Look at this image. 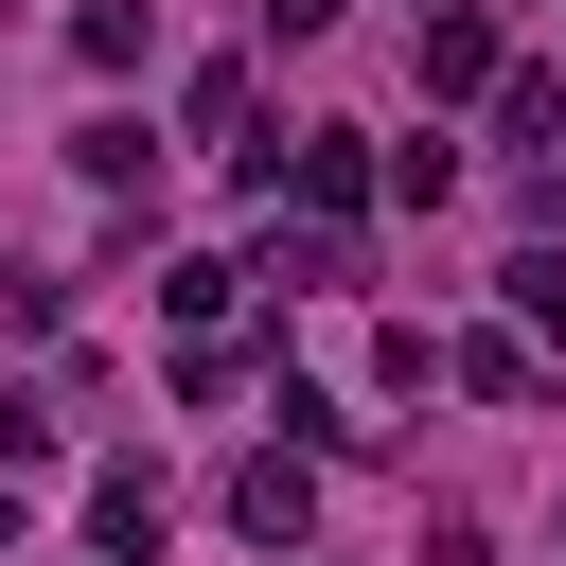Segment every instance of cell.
Listing matches in <instances>:
<instances>
[{
	"instance_id": "cell-1",
	"label": "cell",
	"mask_w": 566,
	"mask_h": 566,
	"mask_svg": "<svg viewBox=\"0 0 566 566\" xmlns=\"http://www.w3.org/2000/svg\"><path fill=\"white\" fill-rule=\"evenodd\" d=\"M230 531H248V548H301V531H318V460H301V442H265V460L230 478Z\"/></svg>"
},
{
	"instance_id": "cell-2",
	"label": "cell",
	"mask_w": 566,
	"mask_h": 566,
	"mask_svg": "<svg viewBox=\"0 0 566 566\" xmlns=\"http://www.w3.org/2000/svg\"><path fill=\"white\" fill-rule=\"evenodd\" d=\"M424 88H442V106L495 88V18H478V0H424Z\"/></svg>"
},
{
	"instance_id": "cell-3",
	"label": "cell",
	"mask_w": 566,
	"mask_h": 566,
	"mask_svg": "<svg viewBox=\"0 0 566 566\" xmlns=\"http://www.w3.org/2000/svg\"><path fill=\"white\" fill-rule=\"evenodd\" d=\"M283 195H301V212H318V230H354V212H371V159H354V142H336V124H318V142H301V159H283Z\"/></svg>"
},
{
	"instance_id": "cell-4",
	"label": "cell",
	"mask_w": 566,
	"mask_h": 566,
	"mask_svg": "<svg viewBox=\"0 0 566 566\" xmlns=\"http://www.w3.org/2000/svg\"><path fill=\"white\" fill-rule=\"evenodd\" d=\"M159 513H177V495H159V460H106V478H88V531H106L124 566L159 548Z\"/></svg>"
},
{
	"instance_id": "cell-5",
	"label": "cell",
	"mask_w": 566,
	"mask_h": 566,
	"mask_svg": "<svg viewBox=\"0 0 566 566\" xmlns=\"http://www.w3.org/2000/svg\"><path fill=\"white\" fill-rule=\"evenodd\" d=\"M442 371H460V389H495V407H531V389H548V371H531V336H460Z\"/></svg>"
},
{
	"instance_id": "cell-6",
	"label": "cell",
	"mask_w": 566,
	"mask_h": 566,
	"mask_svg": "<svg viewBox=\"0 0 566 566\" xmlns=\"http://www.w3.org/2000/svg\"><path fill=\"white\" fill-rule=\"evenodd\" d=\"M177 124H195V142H230V159H248V71H195V88H177Z\"/></svg>"
},
{
	"instance_id": "cell-7",
	"label": "cell",
	"mask_w": 566,
	"mask_h": 566,
	"mask_svg": "<svg viewBox=\"0 0 566 566\" xmlns=\"http://www.w3.org/2000/svg\"><path fill=\"white\" fill-rule=\"evenodd\" d=\"M71 177L88 195H142V124H71Z\"/></svg>"
},
{
	"instance_id": "cell-8",
	"label": "cell",
	"mask_w": 566,
	"mask_h": 566,
	"mask_svg": "<svg viewBox=\"0 0 566 566\" xmlns=\"http://www.w3.org/2000/svg\"><path fill=\"white\" fill-rule=\"evenodd\" d=\"M513 318H531V336H566V265H548V248H513Z\"/></svg>"
},
{
	"instance_id": "cell-9",
	"label": "cell",
	"mask_w": 566,
	"mask_h": 566,
	"mask_svg": "<svg viewBox=\"0 0 566 566\" xmlns=\"http://www.w3.org/2000/svg\"><path fill=\"white\" fill-rule=\"evenodd\" d=\"M336 18H354V0H265V35H336Z\"/></svg>"
}]
</instances>
